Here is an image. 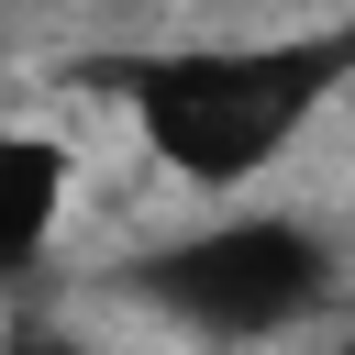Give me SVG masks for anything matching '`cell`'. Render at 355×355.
I'll return each instance as SVG.
<instances>
[{"label":"cell","mask_w":355,"mask_h":355,"mask_svg":"<svg viewBox=\"0 0 355 355\" xmlns=\"http://www.w3.org/2000/svg\"><path fill=\"white\" fill-rule=\"evenodd\" d=\"M333 355H355V322H344V333H333Z\"/></svg>","instance_id":"277c9868"},{"label":"cell","mask_w":355,"mask_h":355,"mask_svg":"<svg viewBox=\"0 0 355 355\" xmlns=\"http://www.w3.org/2000/svg\"><path fill=\"white\" fill-rule=\"evenodd\" d=\"M122 300L211 355L300 344L344 300V233L322 211H288V200H200V222L155 233L122 266Z\"/></svg>","instance_id":"7a4b0ae2"},{"label":"cell","mask_w":355,"mask_h":355,"mask_svg":"<svg viewBox=\"0 0 355 355\" xmlns=\"http://www.w3.org/2000/svg\"><path fill=\"white\" fill-rule=\"evenodd\" d=\"M67 211H78V144L0 111V288H33L55 266Z\"/></svg>","instance_id":"3957f363"},{"label":"cell","mask_w":355,"mask_h":355,"mask_svg":"<svg viewBox=\"0 0 355 355\" xmlns=\"http://www.w3.org/2000/svg\"><path fill=\"white\" fill-rule=\"evenodd\" d=\"M78 89L122 100L155 178L189 200L266 189L333 100H355V11L322 22H255V33H166V44H100L78 55Z\"/></svg>","instance_id":"6da1fadb"},{"label":"cell","mask_w":355,"mask_h":355,"mask_svg":"<svg viewBox=\"0 0 355 355\" xmlns=\"http://www.w3.org/2000/svg\"><path fill=\"white\" fill-rule=\"evenodd\" d=\"M166 11H211V0H166Z\"/></svg>","instance_id":"5b68a950"}]
</instances>
